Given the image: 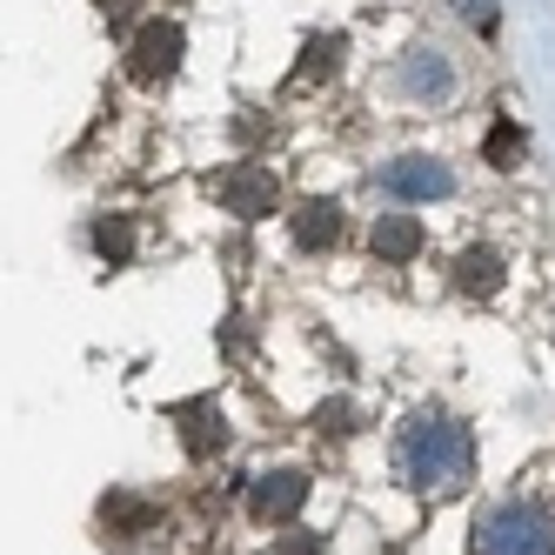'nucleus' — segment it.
<instances>
[{
  "label": "nucleus",
  "mask_w": 555,
  "mask_h": 555,
  "mask_svg": "<svg viewBox=\"0 0 555 555\" xmlns=\"http://www.w3.org/2000/svg\"><path fill=\"white\" fill-rule=\"evenodd\" d=\"M395 462H402L409 489L422 495H455L468 475H475V435L455 422V415H415L402 428V449H395Z\"/></svg>",
  "instance_id": "nucleus-1"
},
{
  "label": "nucleus",
  "mask_w": 555,
  "mask_h": 555,
  "mask_svg": "<svg viewBox=\"0 0 555 555\" xmlns=\"http://www.w3.org/2000/svg\"><path fill=\"white\" fill-rule=\"evenodd\" d=\"M468 555H555V515L535 502H495L489 515H475Z\"/></svg>",
  "instance_id": "nucleus-2"
},
{
  "label": "nucleus",
  "mask_w": 555,
  "mask_h": 555,
  "mask_svg": "<svg viewBox=\"0 0 555 555\" xmlns=\"http://www.w3.org/2000/svg\"><path fill=\"white\" fill-rule=\"evenodd\" d=\"M181 54H188V27L175 14H147L134 34H128V81L134 88H168L181 74Z\"/></svg>",
  "instance_id": "nucleus-3"
},
{
  "label": "nucleus",
  "mask_w": 555,
  "mask_h": 555,
  "mask_svg": "<svg viewBox=\"0 0 555 555\" xmlns=\"http://www.w3.org/2000/svg\"><path fill=\"white\" fill-rule=\"evenodd\" d=\"M382 188L395 194V202H449L455 168L435 162V154H395V162L382 168Z\"/></svg>",
  "instance_id": "nucleus-4"
},
{
  "label": "nucleus",
  "mask_w": 555,
  "mask_h": 555,
  "mask_svg": "<svg viewBox=\"0 0 555 555\" xmlns=\"http://www.w3.org/2000/svg\"><path fill=\"white\" fill-rule=\"evenodd\" d=\"M208 188H215V202H221L228 215H242V221H261V215H274V202H282V188H274V175H268V168H255V162H234V168H221Z\"/></svg>",
  "instance_id": "nucleus-5"
},
{
  "label": "nucleus",
  "mask_w": 555,
  "mask_h": 555,
  "mask_svg": "<svg viewBox=\"0 0 555 555\" xmlns=\"http://www.w3.org/2000/svg\"><path fill=\"white\" fill-rule=\"evenodd\" d=\"M301 502H308V475L301 468H274V475H261V482L248 489V515H255V522H295Z\"/></svg>",
  "instance_id": "nucleus-6"
},
{
  "label": "nucleus",
  "mask_w": 555,
  "mask_h": 555,
  "mask_svg": "<svg viewBox=\"0 0 555 555\" xmlns=\"http://www.w3.org/2000/svg\"><path fill=\"white\" fill-rule=\"evenodd\" d=\"M402 94L409 101H449L455 94V67L435 48H409L402 54Z\"/></svg>",
  "instance_id": "nucleus-7"
},
{
  "label": "nucleus",
  "mask_w": 555,
  "mask_h": 555,
  "mask_svg": "<svg viewBox=\"0 0 555 555\" xmlns=\"http://www.w3.org/2000/svg\"><path fill=\"white\" fill-rule=\"evenodd\" d=\"M295 248L301 255H322V248H335L341 242V202H328V194H314V202H301L295 208Z\"/></svg>",
  "instance_id": "nucleus-8"
},
{
  "label": "nucleus",
  "mask_w": 555,
  "mask_h": 555,
  "mask_svg": "<svg viewBox=\"0 0 555 555\" xmlns=\"http://www.w3.org/2000/svg\"><path fill=\"white\" fill-rule=\"evenodd\" d=\"M369 248H375V261H415L422 255V221L415 215H382L375 221V234H369Z\"/></svg>",
  "instance_id": "nucleus-9"
},
{
  "label": "nucleus",
  "mask_w": 555,
  "mask_h": 555,
  "mask_svg": "<svg viewBox=\"0 0 555 555\" xmlns=\"http://www.w3.org/2000/svg\"><path fill=\"white\" fill-rule=\"evenodd\" d=\"M455 288H462L468 301L502 295V255H495V248H468V255L455 261Z\"/></svg>",
  "instance_id": "nucleus-10"
},
{
  "label": "nucleus",
  "mask_w": 555,
  "mask_h": 555,
  "mask_svg": "<svg viewBox=\"0 0 555 555\" xmlns=\"http://www.w3.org/2000/svg\"><path fill=\"white\" fill-rule=\"evenodd\" d=\"M181 442H188V455L202 462V455H215L221 442H228V422H221V409H208V402H188L181 409Z\"/></svg>",
  "instance_id": "nucleus-11"
},
{
  "label": "nucleus",
  "mask_w": 555,
  "mask_h": 555,
  "mask_svg": "<svg viewBox=\"0 0 555 555\" xmlns=\"http://www.w3.org/2000/svg\"><path fill=\"white\" fill-rule=\"evenodd\" d=\"M348 41L341 34H314V41L301 48V67H295V88H314V81H335V67H341Z\"/></svg>",
  "instance_id": "nucleus-12"
},
{
  "label": "nucleus",
  "mask_w": 555,
  "mask_h": 555,
  "mask_svg": "<svg viewBox=\"0 0 555 555\" xmlns=\"http://www.w3.org/2000/svg\"><path fill=\"white\" fill-rule=\"evenodd\" d=\"M482 162L502 168V175L522 168V162H529V134H522V121H508V114H502V121L489 128V141H482Z\"/></svg>",
  "instance_id": "nucleus-13"
},
{
  "label": "nucleus",
  "mask_w": 555,
  "mask_h": 555,
  "mask_svg": "<svg viewBox=\"0 0 555 555\" xmlns=\"http://www.w3.org/2000/svg\"><path fill=\"white\" fill-rule=\"evenodd\" d=\"M101 529H107V535H147V529H154V508H147L141 495H107V502H101Z\"/></svg>",
  "instance_id": "nucleus-14"
},
{
  "label": "nucleus",
  "mask_w": 555,
  "mask_h": 555,
  "mask_svg": "<svg viewBox=\"0 0 555 555\" xmlns=\"http://www.w3.org/2000/svg\"><path fill=\"white\" fill-rule=\"evenodd\" d=\"M94 248H101L107 268H128L134 261V221L128 215H101L94 221Z\"/></svg>",
  "instance_id": "nucleus-15"
},
{
  "label": "nucleus",
  "mask_w": 555,
  "mask_h": 555,
  "mask_svg": "<svg viewBox=\"0 0 555 555\" xmlns=\"http://www.w3.org/2000/svg\"><path fill=\"white\" fill-rule=\"evenodd\" d=\"M455 14H462L475 34H495V21H502V8H495V0H455Z\"/></svg>",
  "instance_id": "nucleus-16"
},
{
  "label": "nucleus",
  "mask_w": 555,
  "mask_h": 555,
  "mask_svg": "<svg viewBox=\"0 0 555 555\" xmlns=\"http://www.w3.org/2000/svg\"><path fill=\"white\" fill-rule=\"evenodd\" d=\"M94 8H101L107 27H128V21H134V0H94Z\"/></svg>",
  "instance_id": "nucleus-17"
},
{
  "label": "nucleus",
  "mask_w": 555,
  "mask_h": 555,
  "mask_svg": "<svg viewBox=\"0 0 555 555\" xmlns=\"http://www.w3.org/2000/svg\"><path fill=\"white\" fill-rule=\"evenodd\" d=\"M314 548H322V542H288L282 555H314Z\"/></svg>",
  "instance_id": "nucleus-18"
}]
</instances>
